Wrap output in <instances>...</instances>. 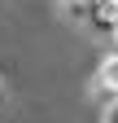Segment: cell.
<instances>
[{
  "mask_svg": "<svg viewBox=\"0 0 118 123\" xmlns=\"http://www.w3.org/2000/svg\"><path fill=\"white\" fill-rule=\"evenodd\" d=\"M96 88L105 92V97H118V53H109L96 66Z\"/></svg>",
  "mask_w": 118,
  "mask_h": 123,
  "instance_id": "obj_1",
  "label": "cell"
},
{
  "mask_svg": "<svg viewBox=\"0 0 118 123\" xmlns=\"http://www.w3.org/2000/svg\"><path fill=\"white\" fill-rule=\"evenodd\" d=\"M92 5H96V0H61V9H66V18H87V13H92Z\"/></svg>",
  "mask_w": 118,
  "mask_h": 123,
  "instance_id": "obj_2",
  "label": "cell"
},
{
  "mask_svg": "<svg viewBox=\"0 0 118 123\" xmlns=\"http://www.w3.org/2000/svg\"><path fill=\"white\" fill-rule=\"evenodd\" d=\"M101 123H118V97H109V105H105V119Z\"/></svg>",
  "mask_w": 118,
  "mask_h": 123,
  "instance_id": "obj_3",
  "label": "cell"
},
{
  "mask_svg": "<svg viewBox=\"0 0 118 123\" xmlns=\"http://www.w3.org/2000/svg\"><path fill=\"white\" fill-rule=\"evenodd\" d=\"M5 97H9V84H5V75H0V105H5Z\"/></svg>",
  "mask_w": 118,
  "mask_h": 123,
  "instance_id": "obj_4",
  "label": "cell"
},
{
  "mask_svg": "<svg viewBox=\"0 0 118 123\" xmlns=\"http://www.w3.org/2000/svg\"><path fill=\"white\" fill-rule=\"evenodd\" d=\"M109 40H114V44H118V18H114V26H109Z\"/></svg>",
  "mask_w": 118,
  "mask_h": 123,
  "instance_id": "obj_5",
  "label": "cell"
}]
</instances>
